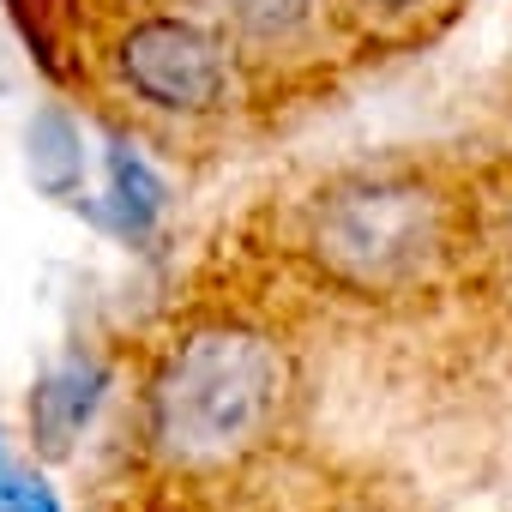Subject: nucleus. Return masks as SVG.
<instances>
[{
	"instance_id": "nucleus-1",
	"label": "nucleus",
	"mask_w": 512,
	"mask_h": 512,
	"mask_svg": "<svg viewBox=\"0 0 512 512\" xmlns=\"http://www.w3.org/2000/svg\"><path fill=\"white\" fill-rule=\"evenodd\" d=\"M296 350L253 314H193L145 362L133 428L169 488H211L260 464L296 416Z\"/></svg>"
},
{
	"instance_id": "nucleus-2",
	"label": "nucleus",
	"mask_w": 512,
	"mask_h": 512,
	"mask_svg": "<svg viewBox=\"0 0 512 512\" xmlns=\"http://www.w3.org/2000/svg\"><path fill=\"white\" fill-rule=\"evenodd\" d=\"M290 260L344 302H404L470 260V193L428 163H350L290 211Z\"/></svg>"
},
{
	"instance_id": "nucleus-3",
	"label": "nucleus",
	"mask_w": 512,
	"mask_h": 512,
	"mask_svg": "<svg viewBox=\"0 0 512 512\" xmlns=\"http://www.w3.org/2000/svg\"><path fill=\"white\" fill-rule=\"evenodd\" d=\"M97 61L109 91L151 127L193 133L235 109L241 49L193 7H145L115 19Z\"/></svg>"
},
{
	"instance_id": "nucleus-4",
	"label": "nucleus",
	"mask_w": 512,
	"mask_h": 512,
	"mask_svg": "<svg viewBox=\"0 0 512 512\" xmlns=\"http://www.w3.org/2000/svg\"><path fill=\"white\" fill-rule=\"evenodd\" d=\"M247 55H296L320 37L326 0H187Z\"/></svg>"
},
{
	"instance_id": "nucleus-5",
	"label": "nucleus",
	"mask_w": 512,
	"mask_h": 512,
	"mask_svg": "<svg viewBox=\"0 0 512 512\" xmlns=\"http://www.w3.org/2000/svg\"><path fill=\"white\" fill-rule=\"evenodd\" d=\"M470 253L494 272V284L512 296V187L470 199Z\"/></svg>"
},
{
	"instance_id": "nucleus-6",
	"label": "nucleus",
	"mask_w": 512,
	"mask_h": 512,
	"mask_svg": "<svg viewBox=\"0 0 512 512\" xmlns=\"http://www.w3.org/2000/svg\"><path fill=\"white\" fill-rule=\"evenodd\" d=\"M350 7H356V19H368V25H404V19L428 13L434 0H350Z\"/></svg>"
},
{
	"instance_id": "nucleus-7",
	"label": "nucleus",
	"mask_w": 512,
	"mask_h": 512,
	"mask_svg": "<svg viewBox=\"0 0 512 512\" xmlns=\"http://www.w3.org/2000/svg\"><path fill=\"white\" fill-rule=\"evenodd\" d=\"M169 512H199V506H169Z\"/></svg>"
}]
</instances>
